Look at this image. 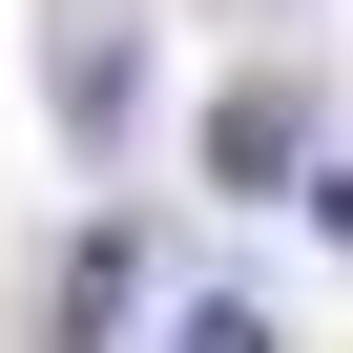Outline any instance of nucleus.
Wrapping results in <instances>:
<instances>
[{"instance_id":"obj_1","label":"nucleus","mask_w":353,"mask_h":353,"mask_svg":"<svg viewBox=\"0 0 353 353\" xmlns=\"http://www.w3.org/2000/svg\"><path fill=\"white\" fill-rule=\"evenodd\" d=\"M208 188H229V208L312 188V83H229V104H208Z\"/></svg>"},{"instance_id":"obj_2","label":"nucleus","mask_w":353,"mask_h":353,"mask_svg":"<svg viewBox=\"0 0 353 353\" xmlns=\"http://www.w3.org/2000/svg\"><path fill=\"white\" fill-rule=\"evenodd\" d=\"M125 83H145V42H125V21H104V0H83V21H63V125H83V145H104V125H125Z\"/></svg>"},{"instance_id":"obj_3","label":"nucleus","mask_w":353,"mask_h":353,"mask_svg":"<svg viewBox=\"0 0 353 353\" xmlns=\"http://www.w3.org/2000/svg\"><path fill=\"white\" fill-rule=\"evenodd\" d=\"M125 312H145V250H125V229H104V250H83V270H63V353H104V332H125Z\"/></svg>"},{"instance_id":"obj_4","label":"nucleus","mask_w":353,"mask_h":353,"mask_svg":"<svg viewBox=\"0 0 353 353\" xmlns=\"http://www.w3.org/2000/svg\"><path fill=\"white\" fill-rule=\"evenodd\" d=\"M166 353H270V312H229V291H208V312H188V332H166Z\"/></svg>"}]
</instances>
